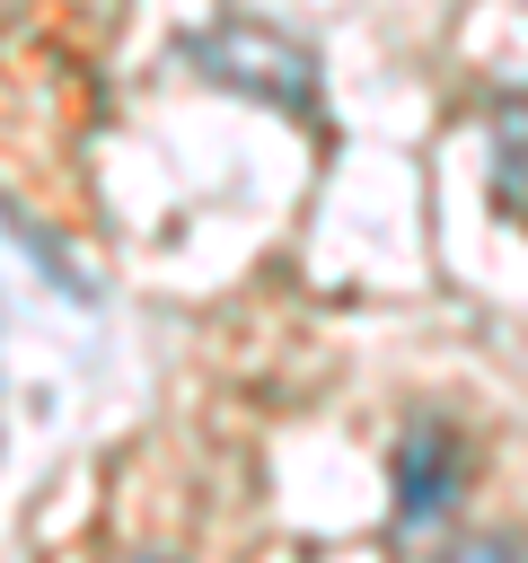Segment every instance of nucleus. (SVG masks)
Returning <instances> with one entry per match:
<instances>
[{
	"mask_svg": "<svg viewBox=\"0 0 528 563\" xmlns=\"http://www.w3.org/2000/svg\"><path fill=\"white\" fill-rule=\"evenodd\" d=\"M185 62L202 79L238 88V97H264L282 114H317V62L290 35H273V26H211V35L185 44Z\"/></svg>",
	"mask_w": 528,
	"mask_h": 563,
	"instance_id": "nucleus-1",
	"label": "nucleus"
},
{
	"mask_svg": "<svg viewBox=\"0 0 528 563\" xmlns=\"http://www.w3.org/2000/svg\"><path fill=\"white\" fill-rule=\"evenodd\" d=\"M449 501H458V431L449 422H405V440H396V519L431 528Z\"/></svg>",
	"mask_w": 528,
	"mask_h": 563,
	"instance_id": "nucleus-2",
	"label": "nucleus"
},
{
	"mask_svg": "<svg viewBox=\"0 0 528 563\" xmlns=\"http://www.w3.org/2000/svg\"><path fill=\"white\" fill-rule=\"evenodd\" d=\"M440 563H528V545H519V537H466V545H449Z\"/></svg>",
	"mask_w": 528,
	"mask_h": 563,
	"instance_id": "nucleus-3",
	"label": "nucleus"
},
{
	"mask_svg": "<svg viewBox=\"0 0 528 563\" xmlns=\"http://www.w3.org/2000/svg\"><path fill=\"white\" fill-rule=\"evenodd\" d=\"M132 563H167V554H132Z\"/></svg>",
	"mask_w": 528,
	"mask_h": 563,
	"instance_id": "nucleus-4",
	"label": "nucleus"
}]
</instances>
